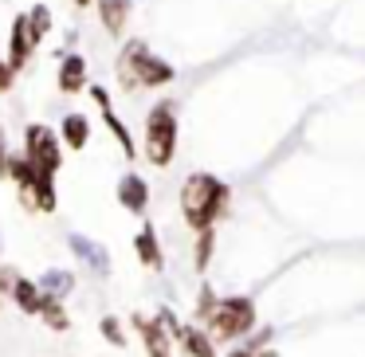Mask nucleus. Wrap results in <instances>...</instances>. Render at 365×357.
Segmentation results:
<instances>
[{
    "instance_id": "1",
    "label": "nucleus",
    "mask_w": 365,
    "mask_h": 357,
    "mask_svg": "<svg viewBox=\"0 0 365 357\" xmlns=\"http://www.w3.org/2000/svg\"><path fill=\"white\" fill-rule=\"evenodd\" d=\"M228 200V185L212 173H192L181 189V212L189 220V228L197 232H212V220L224 212Z\"/></svg>"
},
{
    "instance_id": "2",
    "label": "nucleus",
    "mask_w": 365,
    "mask_h": 357,
    "mask_svg": "<svg viewBox=\"0 0 365 357\" xmlns=\"http://www.w3.org/2000/svg\"><path fill=\"white\" fill-rule=\"evenodd\" d=\"M118 79H122V87H130V90H134V87H161V83L173 79V67H169L165 59L150 56L142 40H134V43L122 48Z\"/></svg>"
},
{
    "instance_id": "3",
    "label": "nucleus",
    "mask_w": 365,
    "mask_h": 357,
    "mask_svg": "<svg viewBox=\"0 0 365 357\" xmlns=\"http://www.w3.org/2000/svg\"><path fill=\"white\" fill-rule=\"evenodd\" d=\"M145 153L153 165H169L177 153V110L173 103H158L145 118Z\"/></svg>"
},
{
    "instance_id": "4",
    "label": "nucleus",
    "mask_w": 365,
    "mask_h": 357,
    "mask_svg": "<svg viewBox=\"0 0 365 357\" xmlns=\"http://www.w3.org/2000/svg\"><path fill=\"white\" fill-rule=\"evenodd\" d=\"M9 173L20 181V192L28 197V205L43 208V212H56V177L40 173L28 157H12L9 161Z\"/></svg>"
},
{
    "instance_id": "5",
    "label": "nucleus",
    "mask_w": 365,
    "mask_h": 357,
    "mask_svg": "<svg viewBox=\"0 0 365 357\" xmlns=\"http://www.w3.org/2000/svg\"><path fill=\"white\" fill-rule=\"evenodd\" d=\"M255 326V302L252 299H224L216 306V318H212V330L220 338H244L247 330Z\"/></svg>"
},
{
    "instance_id": "6",
    "label": "nucleus",
    "mask_w": 365,
    "mask_h": 357,
    "mask_svg": "<svg viewBox=\"0 0 365 357\" xmlns=\"http://www.w3.org/2000/svg\"><path fill=\"white\" fill-rule=\"evenodd\" d=\"M28 161H32L40 173H51L56 177V169H59V142L51 138V130L48 126H32L28 130V153H24Z\"/></svg>"
},
{
    "instance_id": "7",
    "label": "nucleus",
    "mask_w": 365,
    "mask_h": 357,
    "mask_svg": "<svg viewBox=\"0 0 365 357\" xmlns=\"http://www.w3.org/2000/svg\"><path fill=\"white\" fill-rule=\"evenodd\" d=\"M36 48V36H32V20L28 16H16L12 20V40H9V67L20 71L28 63V51Z\"/></svg>"
},
{
    "instance_id": "8",
    "label": "nucleus",
    "mask_w": 365,
    "mask_h": 357,
    "mask_svg": "<svg viewBox=\"0 0 365 357\" xmlns=\"http://www.w3.org/2000/svg\"><path fill=\"white\" fill-rule=\"evenodd\" d=\"M91 95H95L98 110H103V118H106V130H110V134L118 138L122 153H126V157H134V142H130V134H126V126H122V118H118V114L110 110V95H106L103 87H95V90H91Z\"/></svg>"
},
{
    "instance_id": "9",
    "label": "nucleus",
    "mask_w": 365,
    "mask_h": 357,
    "mask_svg": "<svg viewBox=\"0 0 365 357\" xmlns=\"http://www.w3.org/2000/svg\"><path fill=\"white\" fill-rule=\"evenodd\" d=\"M118 200H122V205H126L134 216H142V212H145V205H150V189H145L142 177L126 173V177L118 181Z\"/></svg>"
},
{
    "instance_id": "10",
    "label": "nucleus",
    "mask_w": 365,
    "mask_h": 357,
    "mask_svg": "<svg viewBox=\"0 0 365 357\" xmlns=\"http://www.w3.org/2000/svg\"><path fill=\"white\" fill-rule=\"evenodd\" d=\"M138 333H142L145 349H150V357H169V333L161 322H145V318H134Z\"/></svg>"
},
{
    "instance_id": "11",
    "label": "nucleus",
    "mask_w": 365,
    "mask_h": 357,
    "mask_svg": "<svg viewBox=\"0 0 365 357\" xmlns=\"http://www.w3.org/2000/svg\"><path fill=\"white\" fill-rule=\"evenodd\" d=\"M134 247H138V259L145 263V267H153V271H161V247H158V232H153V224H142V232H138V239H134Z\"/></svg>"
},
{
    "instance_id": "12",
    "label": "nucleus",
    "mask_w": 365,
    "mask_h": 357,
    "mask_svg": "<svg viewBox=\"0 0 365 357\" xmlns=\"http://www.w3.org/2000/svg\"><path fill=\"white\" fill-rule=\"evenodd\" d=\"M83 79H87V59L67 56L63 67H59V90H63V95H75V90L83 87Z\"/></svg>"
},
{
    "instance_id": "13",
    "label": "nucleus",
    "mask_w": 365,
    "mask_h": 357,
    "mask_svg": "<svg viewBox=\"0 0 365 357\" xmlns=\"http://www.w3.org/2000/svg\"><path fill=\"white\" fill-rule=\"evenodd\" d=\"M98 16H103L106 32H122L130 16V0H98Z\"/></svg>"
},
{
    "instance_id": "14",
    "label": "nucleus",
    "mask_w": 365,
    "mask_h": 357,
    "mask_svg": "<svg viewBox=\"0 0 365 357\" xmlns=\"http://www.w3.org/2000/svg\"><path fill=\"white\" fill-rule=\"evenodd\" d=\"M63 138H67V145H71V150H83V145H87V138H91L87 118H83V114H67V118H63Z\"/></svg>"
},
{
    "instance_id": "15",
    "label": "nucleus",
    "mask_w": 365,
    "mask_h": 357,
    "mask_svg": "<svg viewBox=\"0 0 365 357\" xmlns=\"http://www.w3.org/2000/svg\"><path fill=\"white\" fill-rule=\"evenodd\" d=\"M12 294H16V302L28 310V314H40L43 294L36 291V283H28V279H16V283H12Z\"/></svg>"
},
{
    "instance_id": "16",
    "label": "nucleus",
    "mask_w": 365,
    "mask_h": 357,
    "mask_svg": "<svg viewBox=\"0 0 365 357\" xmlns=\"http://www.w3.org/2000/svg\"><path fill=\"white\" fill-rule=\"evenodd\" d=\"M181 341L189 346L192 357H216V349H212V341H208V333L197 330V326H185V330H181Z\"/></svg>"
},
{
    "instance_id": "17",
    "label": "nucleus",
    "mask_w": 365,
    "mask_h": 357,
    "mask_svg": "<svg viewBox=\"0 0 365 357\" xmlns=\"http://www.w3.org/2000/svg\"><path fill=\"white\" fill-rule=\"evenodd\" d=\"M28 20H32V36H36V43H40L43 36L51 32V12L40 4V9H32V12H28Z\"/></svg>"
},
{
    "instance_id": "18",
    "label": "nucleus",
    "mask_w": 365,
    "mask_h": 357,
    "mask_svg": "<svg viewBox=\"0 0 365 357\" xmlns=\"http://www.w3.org/2000/svg\"><path fill=\"white\" fill-rule=\"evenodd\" d=\"M40 314H43V322H51L56 330H67V314H63V306H59L56 299H43Z\"/></svg>"
},
{
    "instance_id": "19",
    "label": "nucleus",
    "mask_w": 365,
    "mask_h": 357,
    "mask_svg": "<svg viewBox=\"0 0 365 357\" xmlns=\"http://www.w3.org/2000/svg\"><path fill=\"white\" fill-rule=\"evenodd\" d=\"M216 306H220V299H216V294L205 286V291H200V302H197V318H200V322H212Z\"/></svg>"
},
{
    "instance_id": "20",
    "label": "nucleus",
    "mask_w": 365,
    "mask_h": 357,
    "mask_svg": "<svg viewBox=\"0 0 365 357\" xmlns=\"http://www.w3.org/2000/svg\"><path fill=\"white\" fill-rule=\"evenodd\" d=\"M208 259H212V232H200V239H197V271H205Z\"/></svg>"
},
{
    "instance_id": "21",
    "label": "nucleus",
    "mask_w": 365,
    "mask_h": 357,
    "mask_svg": "<svg viewBox=\"0 0 365 357\" xmlns=\"http://www.w3.org/2000/svg\"><path fill=\"white\" fill-rule=\"evenodd\" d=\"M103 333L114 341V346H122V341H126V338H122V326L114 322V318H103Z\"/></svg>"
},
{
    "instance_id": "22",
    "label": "nucleus",
    "mask_w": 365,
    "mask_h": 357,
    "mask_svg": "<svg viewBox=\"0 0 365 357\" xmlns=\"http://www.w3.org/2000/svg\"><path fill=\"white\" fill-rule=\"evenodd\" d=\"M9 87H12V67L0 63V90H9Z\"/></svg>"
},
{
    "instance_id": "23",
    "label": "nucleus",
    "mask_w": 365,
    "mask_h": 357,
    "mask_svg": "<svg viewBox=\"0 0 365 357\" xmlns=\"http://www.w3.org/2000/svg\"><path fill=\"white\" fill-rule=\"evenodd\" d=\"M0 173H9V150H4V130H0Z\"/></svg>"
},
{
    "instance_id": "24",
    "label": "nucleus",
    "mask_w": 365,
    "mask_h": 357,
    "mask_svg": "<svg viewBox=\"0 0 365 357\" xmlns=\"http://www.w3.org/2000/svg\"><path fill=\"white\" fill-rule=\"evenodd\" d=\"M228 357H255L252 349H236V353H228Z\"/></svg>"
},
{
    "instance_id": "25",
    "label": "nucleus",
    "mask_w": 365,
    "mask_h": 357,
    "mask_svg": "<svg viewBox=\"0 0 365 357\" xmlns=\"http://www.w3.org/2000/svg\"><path fill=\"white\" fill-rule=\"evenodd\" d=\"M75 4H91V0H75Z\"/></svg>"
}]
</instances>
